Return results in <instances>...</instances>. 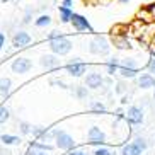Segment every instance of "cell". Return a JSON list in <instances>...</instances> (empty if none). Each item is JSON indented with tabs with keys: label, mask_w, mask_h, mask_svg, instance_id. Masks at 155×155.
Listing matches in <instances>:
<instances>
[{
	"label": "cell",
	"mask_w": 155,
	"mask_h": 155,
	"mask_svg": "<svg viewBox=\"0 0 155 155\" xmlns=\"http://www.w3.org/2000/svg\"><path fill=\"white\" fill-rule=\"evenodd\" d=\"M89 140H91V143H104L106 140V135L102 131H101L99 128H91L89 130Z\"/></svg>",
	"instance_id": "obj_9"
},
{
	"label": "cell",
	"mask_w": 155,
	"mask_h": 155,
	"mask_svg": "<svg viewBox=\"0 0 155 155\" xmlns=\"http://www.w3.org/2000/svg\"><path fill=\"white\" fill-rule=\"evenodd\" d=\"M4 45H5V36L0 32V50H2V46H4Z\"/></svg>",
	"instance_id": "obj_22"
},
{
	"label": "cell",
	"mask_w": 155,
	"mask_h": 155,
	"mask_svg": "<svg viewBox=\"0 0 155 155\" xmlns=\"http://www.w3.org/2000/svg\"><path fill=\"white\" fill-rule=\"evenodd\" d=\"M41 63H43V67H46V68H51V67H56L58 61L55 60V56L46 55V56H43V58H41Z\"/></svg>",
	"instance_id": "obj_15"
},
{
	"label": "cell",
	"mask_w": 155,
	"mask_h": 155,
	"mask_svg": "<svg viewBox=\"0 0 155 155\" xmlns=\"http://www.w3.org/2000/svg\"><path fill=\"white\" fill-rule=\"evenodd\" d=\"M94 109H99V111H104V106H102V104H94Z\"/></svg>",
	"instance_id": "obj_25"
},
{
	"label": "cell",
	"mask_w": 155,
	"mask_h": 155,
	"mask_svg": "<svg viewBox=\"0 0 155 155\" xmlns=\"http://www.w3.org/2000/svg\"><path fill=\"white\" fill-rule=\"evenodd\" d=\"M50 48L56 55H67L72 50V43H70L68 38L58 36V34L53 32V34H50Z\"/></svg>",
	"instance_id": "obj_1"
},
{
	"label": "cell",
	"mask_w": 155,
	"mask_h": 155,
	"mask_svg": "<svg viewBox=\"0 0 155 155\" xmlns=\"http://www.w3.org/2000/svg\"><path fill=\"white\" fill-rule=\"evenodd\" d=\"M121 2H128V0H121Z\"/></svg>",
	"instance_id": "obj_28"
},
{
	"label": "cell",
	"mask_w": 155,
	"mask_h": 155,
	"mask_svg": "<svg viewBox=\"0 0 155 155\" xmlns=\"http://www.w3.org/2000/svg\"><path fill=\"white\" fill-rule=\"evenodd\" d=\"M63 5L70 9V5H72V0H63Z\"/></svg>",
	"instance_id": "obj_26"
},
{
	"label": "cell",
	"mask_w": 155,
	"mask_h": 155,
	"mask_svg": "<svg viewBox=\"0 0 155 155\" xmlns=\"http://www.w3.org/2000/svg\"><path fill=\"white\" fill-rule=\"evenodd\" d=\"M29 155H46L45 152H38V150H31L29 152Z\"/></svg>",
	"instance_id": "obj_23"
},
{
	"label": "cell",
	"mask_w": 155,
	"mask_h": 155,
	"mask_svg": "<svg viewBox=\"0 0 155 155\" xmlns=\"http://www.w3.org/2000/svg\"><path fill=\"white\" fill-rule=\"evenodd\" d=\"M116 68H118V63H116V61H111V63L107 65V72H109V73H114V72H116Z\"/></svg>",
	"instance_id": "obj_20"
},
{
	"label": "cell",
	"mask_w": 155,
	"mask_h": 155,
	"mask_svg": "<svg viewBox=\"0 0 155 155\" xmlns=\"http://www.w3.org/2000/svg\"><path fill=\"white\" fill-rule=\"evenodd\" d=\"M55 135H56V145H58L60 148H63V150H70V148H73L75 141H73V138L70 137L68 133L56 131Z\"/></svg>",
	"instance_id": "obj_2"
},
{
	"label": "cell",
	"mask_w": 155,
	"mask_h": 155,
	"mask_svg": "<svg viewBox=\"0 0 155 155\" xmlns=\"http://www.w3.org/2000/svg\"><path fill=\"white\" fill-rule=\"evenodd\" d=\"M72 24H73V28L77 29V31H91L92 32V26L89 24V21L80 14H73L72 15Z\"/></svg>",
	"instance_id": "obj_4"
},
{
	"label": "cell",
	"mask_w": 155,
	"mask_h": 155,
	"mask_svg": "<svg viewBox=\"0 0 155 155\" xmlns=\"http://www.w3.org/2000/svg\"><path fill=\"white\" fill-rule=\"evenodd\" d=\"M67 70H68V73L73 75V77H80L82 73H85L87 65L85 63H78V61H73V63L67 65Z\"/></svg>",
	"instance_id": "obj_8"
},
{
	"label": "cell",
	"mask_w": 155,
	"mask_h": 155,
	"mask_svg": "<svg viewBox=\"0 0 155 155\" xmlns=\"http://www.w3.org/2000/svg\"><path fill=\"white\" fill-rule=\"evenodd\" d=\"M31 67H32V63H31V60H28V58H19L12 63L14 73H26L31 70Z\"/></svg>",
	"instance_id": "obj_5"
},
{
	"label": "cell",
	"mask_w": 155,
	"mask_h": 155,
	"mask_svg": "<svg viewBox=\"0 0 155 155\" xmlns=\"http://www.w3.org/2000/svg\"><path fill=\"white\" fill-rule=\"evenodd\" d=\"M119 72H121V75H123V77H135L137 68L133 67V63H130V67H128V65H123V67L119 68Z\"/></svg>",
	"instance_id": "obj_14"
},
{
	"label": "cell",
	"mask_w": 155,
	"mask_h": 155,
	"mask_svg": "<svg viewBox=\"0 0 155 155\" xmlns=\"http://www.w3.org/2000/svg\"><path fill=\"white\" fill-rule=\"evenodd\" d=\"M126 119L130 121V123H133V124H140L141 121H143V113H141V109H138V107H130L128 109V116H126Z\"/></svg>",
	"instance_id": "obj_7"
},
{
	"label": "cell",
	"mask_w": 155,
	"mask_h": 155,
	"mask_svg": "<svg viewBox=\"0 0 155 155\" xmlns=\"http://www.w3.org/2000/svg\"><path fill=\"white\" fill-rule=\"evenodd\" d=\"M12 43H14L15 48H22V46L31 43V36H29L28 32H17L14 36V39H12Z\"/></svg>",
	"instance_id": "obj_10"
},
{
	"label": "cell",
	"mask_w": 155,
	"mask_h": 155,
	"mask_svg": "<svg viewBox=\"0 0 155 155\" xmlns=\"http://www.w3.org/2000/svg\"><path fill=\"white\" fill-rule=\"evenodd\" d=\"M150 72H152V73H155V58L150 61Z\"/></svg>",
	"instance_id": "obj_24"
},
{
	"label": "cell",
	"mask_w": 155,
	"mask_h": 155,
	"mask_svg": "<svg viewBox=\"0 0 155 155\" xmlns=\"http://www.w3.org/2000/svg\"><path fill=\"white\" fill-rule=\"evenodd\" d=\"M145 150V143H143V140H135L133 143H130V145H126L123 148V155H141V152Z\"/></svg>",
	"instance_id": "obj_3"
},
{
	"label": "cell",
	"mask_w": 155,
	"mask_h": 155,
	"mask_svg": "<svg viewBox=\"0 0 155 155\" xmlns=\"http://www.w3.org/2000/svg\"><path fill=\"white\" fill-rule=\"evenodd\" d=\"M101 84H102V77L99 73H89L87 75V85L91 89H97V87H101Z\"/></svg>",
	"instance_id": "obj_11"
},
{
	"label": "cell",
	"mask_w": 155,
	"mask_h": 155,
	"mask_svg": "<svg viewBox=\"0 0 155 155\" xmlns=\"http://www.w3.org/2000/svg\"><path fill=\"white\" fill-rule=\"evenodd\" d=\"M2 141L7 143V145H12V143H17L19 138L17 137H10V135H2Z\"/></svg>",
	"instance_id": "obj_18"
},
{
	"label": "cell",
	"mask_w": 155,
	"mask_h": 155,
	"mask_svg": "<svg viewBox=\"0 0 155 155\" xmlns=\"http://www.w3.org/2000/svg\"><path fill=\"white\" fill-rule=\"evenodd\" d=\"M7 119H9V111L4 106H0V123H5Z\"/></svg>",
	"instance_id": "obj_19"
},
{
	"label": "cell",
	"mask_w": 155,
	"mask_h": 155,
	"mask_svg": "<svg viewBox=\"0 0 155 155\" xmlns=\"http://www.w3.org/2000/svg\"><path fill=\"white\" fill-rule=\"evenodd\" d=\"M94 155H113L109 150H106V148H99V150H96V153Z\"/></svg>",
	"instance_id": "obj_21"
},
{
	"label": "cell",
	"mask_w": 155,
	"mask_h": 155,
	"mask_svg": "<svg viewBox=\"0 0 155 155\" xmlns=\"http://www.w3.org/2000/svg\"><path fill=\"white\" fill-rule=\"evenodd\" d=\"M140 87H141V89H150V87H155V77H152L150 73L141 75V78H140Z\"/></svg>",
	"instance_id": "obj_12"
},
{
	"label": "cell",
	"mask_w": 155,
	"mask_h": 155,
	"mask_svg": "<svg viewBox=\"0 0 155 155\" xmlns=\"http://www.w3.org/2000/svg\"><path fill=\"white\" fill-rule=\"evenodd\" d=\"M72 9H68V7H65V5H61L60 7V19H61V22H70L72 21Z\"/></svg>",
	"instance_id": "obj_13"
},
{
	"label": "cell",
	"mask_w": 155,
	"mask_h": 155,
	"mask_svg": "<svg viewBox=\"0 0 155 155\" xmlns=\"http://www.w3.org/2000/svg\"><path fill=\"white\" fill-rule=\"evenodd\" d=\"M50 22H51L50 15H41V17L36 21V26H38V28H45V26H48Z\"/></svg>",
	"instance_id": "obj_17"
},
{
	"label": "cell",
	"mask_w": 155,
	"mask_h": 155,
	"mask_svg": "<svg viewBox=\"0 0 155 155\" xmlns=\"http://www.w3.org/2000/svg\"><path fill=\"white\" fill-rule=\"evenodd\" d=\"M10 91V80L9 78H2L0 80V96H7Z\"/></svg>",
	"instance_id": "obj_16"
},
{
	"label": "cell",
	"mask_w": 155,
	"mask_h": 155,
	"mask_svg": "<svg viewBox=\"0 0 155 155\" xmlns=\"http://www.w3.org/2000/svg\"><path fill=\"white\" fill-rule=\"evenodd\" d=\"M91 51L92 53H107V51H109L107 41H106L104 38H96V39L91 43Z\"/></svg>",
	"instance_id": "obj_6"
},
{
	"label": "cell",
	"mask_w": 155,
	"mask_h": 155,
	"mask_svg": "<svg viewBox=\"0 0 155 155\" xmlns=\"http://www.w3.org/2000/svg\"><path fill=\"white\" fill-rule=\"evenodd\" d=\"M70 155H84V153H82V152H72Z\"/></svg>",
	"instance_id": "obj_27"
}]
</instances>
